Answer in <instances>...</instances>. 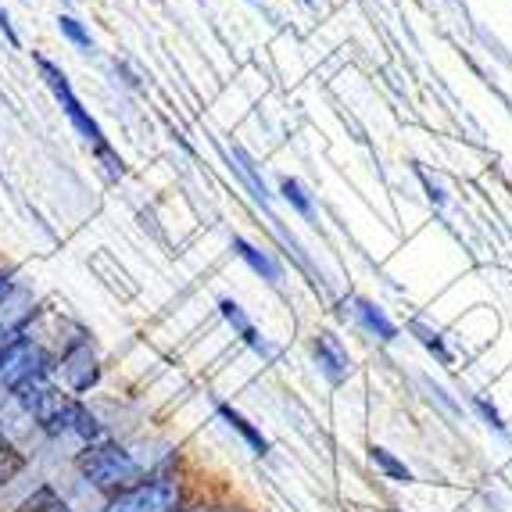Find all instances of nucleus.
<instances>
[{"mask_svg":"<svg viewBox=\"0 0 512 512\" xmlns=\"http://www.w3.org/2000/svg\"><path fill=\"white\" fill-rule=\"evenodd\" d=\"M36 69H40V76H43V83H47V90L54 94V101L61 104V111H65V119L72 122V129H76L79 137L86 140V144L94 147L97 154H101V162H104V169H108V176H122V158L115 151H111V144H108V137H104V129H101V122L90 115V108H83V101L76 97V90H72V83H69V76L61 72V65H54L51 58H36Z\"/></svg>","mask_w":512,"mask_h":512,"instance_id":"nucleus-1","label":"nucleus"},{"mask_svg":"<svg viewBox=\"0 0 512 512\" xmlns=\"http://www.w3.org/2000/svg\"><path fill=\"white\" fill-rule=\"evenodd\" d=\"M43 380H58L54 376V351L33 337V330L15 337L8 348H0V394H22Z\"/></svg>","mask_w":512,"mask_h":512,"instance_id":"nucleus-2","label":"nucleus"},{"mask_svg":"<svg viewBox=\"0 0 512 512\" xmlns=\"http://www.w3.org/2000/svg\"><path fill=\"white\" fill-rule=\"evenodd\" d=\"M76 466L97 491H108V495H119V491L144 480V466L137 462V455L122 448V444H115L111 437H104L97 444H83Z\"/></svg>","mask_w":512,"mask_h":512,"instance_id":"nucleus-3","label":"nucleus"},{"mask_svg":"<svg viewBox=\"0 0 512 512\" xmlns=\"http://www.w3.org/2000/svg\"><path fill=\"white\" fill-rule=\"evenodd\" d=\"M183 487L176 477H144L140 484L111 495L104 512H180Z\"/></svg>","mask_w":512,"mask_h":512,"instance_id":"nucleus-4","label":"nucleus"},{"mask_svg":"<svg viewBox=\"0 0 512 512\" xmlns=\"http://www.w3.org/2000/svg\"><path fill=\"white\" fill-rule=\"evenodd\" d=\"M54 376L65 380L72 394H83L101 380V366H97L94 344L83 330L76 337H69V344L61 348V355H54Z\"/></svg>","mask_w":512,"mask_h":512,"instance_id":"nucleus-5","label":"nucleus"},{"mask_svg":"<svg viewBox=\"0 0 512 512\" xmlns=\"http://www.w3.org/2000/svg\"><path fill=\"white\" fill-rule=\"evenodd\" d=\"M219 312H222V319H226V323H230L233 330H237V337H240L244 344H248L251 351H258L262 359H276V348H273L269 341H265L262 333L255 330V323H251V319L244 316V308H240L237 301L222 298V301H219Z\"/></svg>","mask_w":512,"mask_h":512,"instance_id":"nucleus-6","label":"nucleus"},{"mask_svg":"<svg viewBox=\"0 0 512 512\" xmlns=\"http://www.w3.org/2000/svg\"><path fill=\"white\" fill-rule=\"evenodd\" d=\"M312 355H316L319 369H323V373L330 376L333 384H341L344 376H348L351 359H348V351H344V344L337 341L333 333H319L316 344H312Z\"/></svg>","mask_w":512,"mask_h":512,"instance_id":"nucleus-7","label":"nucleus"},{"mask_svg":"<svg viewBox=\"0 0 512 512\" xmlns=\"http://www.w3.org/2000/svg\"><path fill=\"white\" fill-rule=\"evenodd\" d=\"M233 251H237V255L244 258V262H248L251 269H255V273L262 276V280H269V283H280L283 280V269H280V265H276L273 258L265 255V251H258L255 244H248L244 237H233Z\"/></svg>","mask_w":512,"mask_h":512,"instance_id":"nucleus-8","label":"nucleus"},{"mask_svg":"<svg viewBox=\"0 0 512 512\" xmlns=\"http://www.w3.org/2000/svg\"><path fill=\"white\" fill-rule=\"evenodd\" d=\"M355 316H359V323L366 326L373 337H380V341H394V337H398V326H394L391 319L384 316V308H376L373 301H366V298L355 301Z\"/></svg>","mask_w":512,"mask_h":512,"instance_id":"nucleus-9","label":"nucleus"},{"mask_svg":"<svg viewBox=\"0 0 512 512\" xmlns=\"http://www.w3.org/2000/svg\"><path fill=\"white\" fill-rule=\"evenodd\" d=\"M219 419H222V423H226L230 430H237V434L251 444V452H255V455H265V452H269V441L262 437V430L251 427L248 419L240 416L237 409H230V405H219Z\"/></svg>","mask_w":512,"mask_h":512,"instance_id":"nucleus-10","label":"nucleus"},{"mask_svg":"<svg viewBox=\"0 0 512 512\" xmlns=\"http://www.w3.org/2000/svg\"><path fill=\"white\" fill-rule=\"evenodd\" d=\"M369 459H373V466L384 473V477L398 480V484H412V470L405 466L402 459H394L387 448H376V444H373V448H369Z\"/></svg>","mask_w":512,"mask_h":512,"instance_id":"nucleus-11","label":"nucleus"},{"mask_svg":"<svg viewBox=\"0 0 512 512\" xmlns=\"http://www.w3.org/2000/svg\"><path fill=\"white\" fill-rule=\"evenodd\" d=\"M58 29H61V36L72 43V47H79V51H90V47H94V36H90V29H86L79 18L58 15Z\"/></svg>","mask_w":512,"mask_h":512,"instance_id":"nucleus-12","label":"nucleus"},{"mask_svg":"<svg viewBox=\"0 0 512 512\" xmlns=\"http://www.w3.org/2000/svg\"><path fill=\"white\" fill-rule=\"evenodd\" d=\"M412 333H416V337H419V344H423V348H430V351H434V355H437V359H441V362H452V351L444 348L441 333L427 330V326H423V323H412Z\"/></svg>","mask_w":512,"mask_h":512,"instance_id":"nucleus-13","label":"nucleus"},{"mask_svg":"<svg viewBox=\"0 0 512 512\" xmlns=\"http://www.w3.org/2000/svg\"><path fill=\"white\" fill-rule=\"evenodd\" d=\"M18 291H22V276H18V269L8 262H0V305H8Z\"/></svg>","mask_w":512,"mask_h":512,"instance_id":"nucleus-14","label":"nucleus"},{"mask_svg":"<svg viewBox=\"0 0 512 512\" xmlns=\"http://www.w3.org/2000/svg\"><path fill=\"white\" fill-rule=\"evenodd\" d=\"M280 194L287 197V201H291V205L298 208L301 215H312V201H308V194L301 190V183H298V180H283V183H280Z\"/></svg>","mask_w":512,"mask_h":512,"instance_id":"nucleus-15","label":"nucleus"},{"mask_svg":"<svg viewBox=\"0 0 512 512\" xmlns=\"http://www.w3.org/2000/svg\"><path fill=\"white\" fill-rule=\"evenodd\" d=\"M233 158H237V162H240L237 169L244 172V176H248V180H251V187H255V197H258V201H269V190H265L262 176H258V172H255V165H251L248 154H244V151H233Z\"/></svg>","mask_w":512,"mask_h":512,"instance_id":"nucleus-16","label":"nucleus"},{"mask_svg":"<svg viewBox=\"0 0 512 512\" xmlns=\"http://www.w3.org/2000/svg\"><path fill=\"white\" fill-rule=\"evenodd\" d=\"M473 405H477V412L484 416L487 427H495L498 434H509V430H505V423H502V416H498V409L491 402H487V398H473Z\"/></svg>","mask_w":512,"mask_h":512,"instance_id":"nucleus-17","label":"nucleus"},{"mask_svg":"<svg viewBox=\"0 0 512 512\" xmlns=\"http://www.w3.org/2000/svg\"><path fill=\"white\" fill-rule=\"evenodd\" d=\"M0 36H4V43H8V47H22V40H18V33H15V26H11V15L8 11H4V4H0Z\"/></svg>","mask_w":512,"mask_h":512,"instance_id":"nucleus-18","label":"nucleus"},{"mask_svg":"<svg viewBox=\"0 0 512 512\" xmlns=\"http://www.w3.org/2000/svg\"><path fill=\"white\" fill-rule=\"evenodd\" d=\"M423 183H427V190H430V201H437V205H444V194H441V190H437L434 183L427 180V176H423Z\"/></svg>","mask_w":512,"mask_h":512,"instance_id":"nucleus-19","label":"nucleus"},{"mask_svg":"<svg viewBox=\"0 0 512 512\" xmlns=\"http://www.w3.org/2000/svg\"><path fill=\"white\" fill-rule=\"evenodd\" d=\"M301 4H308V0H301Z\"/></svg>","mask_w":512,"mask_h":512,"instance_id":"nucleus-20","label":"nucleus"}]
</instances>
